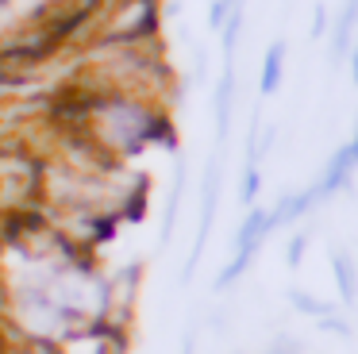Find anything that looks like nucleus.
<instances>
[{"instance_id":"1","label":"nucleus","mask_w":358,"mask_h":354,"mask_svg":"<svg viewBox=\"0 0 358 354\" xmlns=\"http://www.w3.org/2000/svg\"><path fill=\"white\" fill-rule=\"evenodd\" d=\"M220 185H224V150H216L204 166V177H201V215H196V239H193V250H189V262L181 266L178 274V285L189 289L196 277V266L204 258V246L212 239V227H216V212H220Z\"/></svg>"},{"instance_id":"2","label":"nucleus","mask_w":358,"mask_h":354,"mask_svg":"<svg viewBox=\"0 0 358 354\" xmlns=\"http://www.w3.org/2000/svg\"><path fill=\"white\" fill-rule=\"evenodd\" d=\"M185 185H189V166H185V158H178V166H173V181H170V189H166V204H162L158 250H170V243H173V231H178V220H181V200H185Z\"/></svg>"},{"instance_id":"3","label":"nucleus","mask_w":358,"mask_h":354,"mask_svg":"<svg viewBox=\"0 0 358 354\" xmlns=\"http://www.w3.org/2000/svg\"><path fill=\"white\" fill-rule=\"evenodd\" d=\"M273 223H270V208H247V215H243L239 231H235V250L243 254H258L262 250V243L270 239Z\"/></svg>"},{"instance_id":"4","label":"nucleus","mask_w":358,"mask_h":354,"mask_svg":"<svg viewBox=\"0 0 358 354\" xmlns=\"http://www.w3.org/2000/svg\"><path fill=\"white\" fill-rule=\"evenodd\" d=\"M216 143L224 146L231 135V112H235V62H224V73L216 81Z\"/></svg>"},{"instance_id":"5","label":"nucleus","mask_w":358,"mask_h":354,"mask_svg":"<svg viewBox=\"0 0 358 354\" xmlns=\"http://www.w3.org/2000/svg\"><path fill=\"white\" fill-rule=\"evenodd\" d=\"M331 277H335V289H339V300L347 308H355L358 304V269H355V262L343 250H335V246H331Z\"/></svg>"},{"instance_id":"6","label":"nucleus","mask_w":358,"mask_h":354,"mask_svg":"<svg viewBox=\"0 0 358 354\" xmlns=\"http://www.w3.org/2000/svg\"><path fill=\"white\" fill-rule=\"evenodd\" d=\"M355 27H358V0H347L335 20V31H331V62H343L350 54V38H355Z\"/></svg>"},{"instance_id":"7","label":"nucleus","mask_w":358,"mask_h":354,"mask_svg":"<svg viewBox=\"0 0 358 354\" xmlns=\"http://www.w3.org/2000/svg\"><path fill=\"white\" fill-rule=\"evenodd\" d=\"M281 73H285V38H273L266 46V58H262V81H258V92L262 97H273L281 85Z\"/></svg>"},{"instance_id":"8","label":"nucleus","mask_w":358,"mask_h":354,"mask_svg":"<svg viewBox=\"0 0 358 354\" xmlns=\"http://www.w3.org/2000/svg\"><path fill=\"white\" fill-rule=\"evenodd\" d=\"M285 300L293 304V312H301V316H312V320H324V316L339 312V308H335L331 300H320V297H312L308 289H301V285H289V289H285Z\"/></svg>"},{"instance_id":"9","label":"nucleus","mask_w":358,"mask_h":354,"mask_svg":"<svg viewBox=\"0 0 358 354\" xmlns=\"http://www.w3.org/2000/svg\"><path fill=\"white\" fill-rule=\"evenodd\" d=\"M255 258H258V254H243V250H235V258L227 262V266L220 269L216 277H212V292H227L235 281H239V277H247V269L255 266Z\"/></svg>"},{"instance_id":"10","label":"nucleus","mask_w":358,"mask_h":354,"mask_svg":"<svg viewBox=\"0 0 358 354\" xmlns=\"http://www.w3.org/2000/svg\"><path fill=\"white\" fill-rule=\"evenodd\" d=\"M266 354H308V343H304L301 335H293V331H273L270 339H266Z\"/></svg>"},{"instance_id":"11","label":"nucleus","mask_w":358,"mask_h":354,"mask_svg":"<svg viewBox=\"0 0 358 354\" xmlns=\"http://www.w3.org/2000/svg\"><path fill=\"white\" fill-rule=\"evenodd\" d=\"M258 189H262V169L247 166V169H243V181H239V204L243 208H255L258 204Z\"/></svg>"},{"instance_id":"12","label":"nucleus","mask_w":358,"mask_h":354,"mask_svg":"<svg viewBox=\"0 0 358 354\" xmlns=\"http://www.w3.org/2000/svg\"><path fill=\"white\" fill-rule=\"evenodd\" d=\"M308 243H312V231H296V235L289 239V246H285L289 269H301L304 266V250H308Z\"/></svg>"},{"instance_id":"13","label":"nucleus","mask_w":358,"mask_h":354,"mask_svg":"<svg viewBox=\"0 0 358 354\" xmlns=\"http://www.w3.org/2000/svg\"><path fill=\"white\" fill-rule=\"evenodd\" d=\"M316 327L324 331V335H339V339H355V327H350V320L347 316H339V312H331V316H324V320H316Z\"/></svg>"},{"instance_id":"14","label":"nucleus","mask_w":358,"mask_h":354,"mask_svg":"<svg viewBox=\"0 0 358 354\" xmlns=\"http://www.w3.org/2000/svg\"><path fill=\"white\" fill-rule=\"evenodd\" d=\"M196 320H201V316H196ZM196 320L189 323L185 331H181V351H178V354H196V339H201V327H196Z\"/></svg>"},{"instance_id":"15","label":"nucleus","mask_w":358,"mask_h":354,"mask_svg":"<svg viewBox=\"0 0 358 354\" xmlns=\"http://www.w3.org/2000/svg\"><path fill=\"white\" fill-rule=\"evenodd\" d=\"M327 31V12L324 8H316V20H312V38H320Z\"/></svg>"},{"instance_id":"16","label":"nucleus","mask_w":358,"mask_h":354,"mask_svg":"<svg viewBox=\"0 0 358 354\" xmlns=\"http://www.w3.org/2000/svg\"><path fill=\"white\" fill-rule=\"evenodd\" d=\"M350 69H355V85H358V43L350 46Z\"/></svg>"}]
</instances>
